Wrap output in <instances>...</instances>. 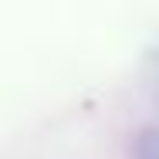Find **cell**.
<instances>
[{
  "label": "cell",
  "mask_w": 159,
  "mask_h": 159,
  "mask_svg": "<svg viewBox=\"0 0 159 159\" xmlns=\"http://www.w3.org/2000/svg\"><path fill=\"white\" fill-rule=\"evenodd\" d=\"M132 159H159V129H149V132H142L135 139Z\"/></svg>",
  "instance_id": "obj_1"
},
{
  "label": "cell",
  "mask_w": 159,
  "mask_h": 159,
  "mask_svg": "<svg viewBox=\"0 0 159 159\" xmlns=\"http://www.w3.org/2000/svg\"><path fill=\"white\" fill-rule=\"evenodd\" d=\"M149 71H152V85H156V95H159V51L152 54V64H149Z\"/></svg>",
  "instance_id": "obj_2"
}]
</instances>
